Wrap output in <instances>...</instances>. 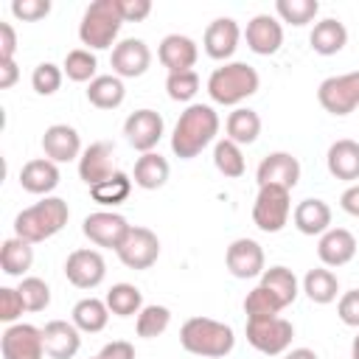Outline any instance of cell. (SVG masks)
Instances as JSON below:
<instances>
[{
	"label": "cell",
	"instance_id": "cell-24",
	"mask_svg": "<svg viewBox=\"0 0 359 359\" xmlns=\"http://www.w3.org/2000/svg\"><path fill=\"white\" fill-rule=\"evenodd\" d=\"M59 165L48 157H34L20 168V188L36 196H48L59 185Z\"/></svg>",
	"mask_w": 359,
	"mask_h": 359
},
{
	"label": "cell",
	"instance_id": "cell-15",
	"mask_svg": "<svg viewBox=\"0 0 359 359\" xmlns=\"http://www.w3.org/2000/svg\"><path fill=\"white\" fill-rule=\"evenodd\" d=\"M109 65H112V73L118 79H137L149 70L151 65V50L143 39L137 36H129V39H121L115 48H112V56H109Z\"/></svg>",
	"mask_w": 359,
	"mask_h": 359
},
{
	"label": "cell",
	"instance_id": "cell-50",
	"mask_svg": "<svg viewBox=\"0 0 359 359\" xmlns=\"http://www.w3.org/2000/svg\"><path fill=\"white\" fill-rule=\"evenodd\" d=\"M98 359H135V345L126 342V339H115V342H107L98 353Z\"/></svg>",
	"mask_w": 359,
	"mask_h": 359
},
{
	"label": "cell",
	"instance_id": "cell-3",
	"mask_svg": "<svg viewBox=\"0 0 359 359\" xmlns=\"http://www.w3.org/2000/svg\"><path fill=\"white\" fill-rule=\"evenodd\" d=\"M70 219V208L62 196H45L39 202H34L31 208L20 210L14 219V236L39 244L50 236H56Z\"/></svg>",
	"mask_w": 359,
	"mask_h": 359
},
{
	"label": "cell",
	"instance_id": "cell-7",
	"mask_svg": "<svg viewBox=\"0 0 359 359\" xmlns=\"http://www.w3.org/2000/svg\"><path fill=\"white\" fill-rule=\"evenodd\" d=\"M247 342L264 353V356H280L289 351L292 339H294V325L289 320L278 317H266V320H247Z\"/></svg>",
	"mask_w": 359,
	"mask_h": 359
},
{
	"label": "cell",
	"instance_id": "cell-10",
	"mask_svg": "<svg viewBox=\"0 0 359 359\" xmlns=\"http://www.w3.org/2000/svg\"><path fill=\"white\" fill-rule=\"evenodd\" d=\"M129 227L132 224L115 210H95V213L84 216V222H81V233L95 247H107V250H118L121 241L126 238Z\"/></svg>",
	"mask_w": 359,
	"mask_h": 359
},
{
	"label": "cell",
	"instance_id": "cell-54",
	"mask_svg": "<svg viewBox=\"0 0 359 359\" xmlns=\"http://www.w3.org/2000/svg\"><path fill=\"white\" fill-rule=\"evenodd\" d=\"M351 359H359V334H356L353 342H351Z\"/></svg>",
	"mask_w": 359,
	"mask_h": 359
},
{
	"label": "cell",
	"instance_id": "cell-38",
	"mask_svg": "<svg viewBox=\"0 0 359 359\" xmlns=\"http://www.w3.org/2000/svg\"><path fill=\"white\" fill-rule=\"evenodd\" d=\"M62 70H65V76L70 79V81H76V84H90L98 73V59H95V53L93 50H87V48H73V50H67V56H65V62H62Z\"/></svg>",
	"mask_w": 359,
	"mask_h": 359
},
{
	"label": "cell",
	"instance_id": "cell-34",
	"mask_svg": "<svg viewBox=\"0 0 359 359\" xmlns=\"http://www.w3.org/2000/svg\"><path fill=\"white\" fill-rule=\"evenodd\" d=\"M261 286H264V289H269V292L283 303V309H286V306H292V303H294V297H297V292H300L297 275H294L289 266H283V264L264 269V275H261Z\"/></svg>",
	"mask_w": 359,
	"mask_h": 359
},
{
	"label": "cell",
	"instance_id": "cell-43",
	"mask_svg": "<svg viewBox=\"0 0 359 359\" xmlns=\"http://www.w3.org/2000/svg\"><path fill=\"white\" fill-rule=\"evenodd\" d=\"M165 93L171 101H191L199 93V76L196 70H182V73H168L165 79Z\"/></svg>",
	"mask_w": 359,
	"mask_h": 359
},
{
	"label": "cell",
	"instance_id": "cell-6",
	"mask_svg": "<svg viewBox=\"0 0 359 359\" xmlns=\"http://www.w3.org/2000/svg\"><path fill=\"white\" fill-rule=\"evenodd\" d=\"M292 191L278 188V185H261L258 196L252 202V222L264 233H280L289 224L292 213Z\"/></svg>",
	"mask_w": 359,
	"mask_h": 359
},
{
	"label": "cell",
	"instance_id": "cell-25",
	"mask_svg": "<svg viewBox=\"0 0 359 359\" xmlns=\"http://www.w3.org/2000/svg\"><path fill=\"white\" fill-rule=\"evenodd\" d=\"M325 165H328V174L342 180V182H356L359 180V143L351 140V137H342V140H334L328 146V154H325Z\"/></svg>",
	"mask_w": 359,
	"mask_h": 359
},
{
	"label": "cell",
	"instance_id": "cell-31",
	"mask_svg": "<svg viewBox=\"0 0 359 359\" xmlns=\"http://www.w3.org/2000/svg\"><path fill=\"white\" fill-rule=\"evenodd\" d=\"M126 98V87H123V79H118L115 73L109 76H95L90 84H87V101L98 109H118Z\"/></svg>",
	"mask_w": 359,
	"mask_h": 359
},
{
	"label": "cell",
	"instance_id": "cell-40",
	"mask_svg": "<svg viewBox=\"0 0 359 359\" xmlns=\"http://www.w3.org/2000/svg\"><path fill=\"white\" fill-rule=\"evenodd\" d=\"M280 311H283V303L269 289H264L261 283L252 292H247V297H244V314H247V320H266V317H278Z\"/></svg>",
	"mask_w": 359,
	"mask_h": 359
},
{
	"label": "cell",
	"instance_id": "cell-33",
	"mask_svg": "<svg viewBox=\"0 0 359 359\" xmlns=\"http://www.w3.org/2000/svg\"><path fill=\"white\" fill-rule=\"evenodd\" d=\"M303 292L311 303L317 306H328L337 300L339 294V280L337 275L328 269V266H317V269H309L306 278H303Z\"/></svg>",
	"mask_w": 359,
	"mask_h": 359
},
{
	"label": "cell",
	"instance_id": "cell-22",
	"mask_svg": "<svg viewBox=\"0 0 359 359\" xmlns=\"http://www.w3.org/2000/svg\"><path fill=\"white\" fill-rule=\"evenodd\" d=\"M317 255H320V261H323V266H345V264H351L353 261V255H356V236L351 233V230H345V227H331V230H325L323 236H320V241H317Z\"/></svg>",
	"mask_w": 359,
	"mask_h": 359
},
{
	"label": "cell",
	"instance_id": "cell-46",
	"mask_svg": "<svg viewBox=\"0 0 359 359\" xmlns=\"http://www.w3.org/2000/svg\"><path fill=\"white\" fill-rule=\"evenodd\" d=\"M22 311H25V303H22L20 292L11 289V286H0V320L11 325V323L20 320Z\"/></svg>",
	"mask_w": 359,
	"mask_h": 359
},
{
	"label": "cell",
	"instance_id": "cell-5",
	"mask_svg": "<svg viewBox=\"0 0 359 359\" xmlns=\"http://www.w3.org/2000/svg\"><path fill=\"white\" fill-rule=\"evenodd\" d=\"M123 25V14H121V3L118 0H93L79 22V39L81 45H87V50H107L115 48L118 34Z\"/></svg>",
	"mask_w": 359,
	"mask_h": 359
},
{
	"label": "cell",
	"instance_id": "cell-42",
	"mask_svg": "<svg viewBox=\"0 0 359 359\" xmlns=\"http://www.w3.org/2000/svg\"><path fill=\"white\" fill-rule=\"evenodd\" d=\"M17 292H20L22 303H25V311H45L50 306V286L36 275L20 278Z\"/></svg>",
	"mask_w": 359,
	"mask_h": 359
},
{
	"label": "cell",
	"instance_id": "cell-48",
	"mask_svg": "<svg viewBox=\"0 0 359 359\" xmlns=\"http://www.w3.org/2000/svg\"><path fill=\"white\" fill-rule=\"evenodd\" d=\"M123 22H140L151 14V0H118Z\"/></svg>",
	"mask_w": 359,
	"mask_h": 359
},
{
	"label": "cell",
	"instance_id": "cell-44",
	"mask_svg": "<svg viewBox=\"0 0 359 359\" xmlns=\"http://www.w3.org/2000/svg\"><path fill=\"white\" fill-rule=\"evenodd\" d=\"M62 79H65V70L53 62H39L31 73V87L39 93V95H53L59 87H62Z\"/></svg>",
	"mask_w": 359,
	"mask_h": 359
},
{
	"label": "cell",
	"instance_id": "cell-49",
	"mask_svg": "<svg viewBox=\"0 0 359 359\" xmlns=\"http://www.w3.org/2000/svg\"><path fill=\"white\" fill-rule=\"evenodd\" d=\"M17 50V31L11 22H0V62L14 59Z\"/></svg>",
	"mask_w": 359,
	"mask_h": 359
},
{
	"label": "cell",
	"instance_id": "cell-20",
	"mask_svg": "<svg viewBox=\"0 0 359 359\" xmlns=\"http://www.w3.org/2000/svg\"><path fill=\"white\" fill-rule=\"evenodd\" d=\"M157 59L168 73H182V70H194L196 59H199V48L191 36L185 34H168L160 39L157 48Z\"/></svg>",
	"mask_w": 359,
	"mask_h": 359
},
{
	"label": "cell",
	"instance_id": "cell-16",
	"mask_svg": "<svg viewBox=\"0 0 359 359\" xmlns=\"http://www.w3.org/2000/svg\"><path fill=\"white\" fill-rule=\"evenodd\" d=\"M224 264H227V272L238 280H247V278H258L264 275V250L255 238H236L230 241L227 252H224Z\"/></svg>",
	"mask_w": 359,
	"mask_h": 359
},
{
	"label": "cell",
	"instance_id": "cell-14",
	"mask_svg": "<svg viewBox=\"0 0 359 359\" xmlns=\"http://www.w3.org/2000/svg\"><path fill=\"white\" fill-rule=\"evenodd\" d=\"M255 180H258V188L261 185H278V188L292 191L300 182V160L292 151H269L258 163Z\"/></svg>",
	"mask_w": 359,
	"mask_h": 359
},
{
	"label": "cell",
	"instance_id": "cell-47",
	"mask_svg": "<svg viewBox=\"0 0 359 359\" xmlns=\"http://www.w3.org/2000/svg\"><path fill=\"white\" fill-rule=\"evenodd\" d=\"M337 317L345 325L359 328V289H351L337 300Z\"/></svg>",
	"mask_w": 359,
	"mask_h": 359
},
{
	"label": "cell",
	"instance_id": "cell-9",
	"mask_svg": "<svg viewBox=\"0 0 359 359\" xmlns=\"http://www.w3.org/2000/svg\"><path fill=\"white\" fill-rule=\"evenodd\" d=\"M121 264L129 269H149L160 258V238L149 227H129L126 238L115 250Z\"/></svg>",
	"mask_w": 359,
	"mask_h": 359
},
{
	"label": "cell",
	"instance_id": "cell-19",
	"mask_svg": "<svg viewBox=\"0 0 359 359\" xmlns=\"http://www.w3.org/2000/svg\"><path fill=\"white\" fill-rule=\"evenodd\" d=\"M247 48L258 56H272L280 50L283 45V25L278 17L272 14H255L250 22H247Z\"/></svg>",
	"mask_w": 359,
	"mask_h": 359
},
{
	"label": "cell",
	"instance_id": "cell-45",
	"mask_svg": "<svg viewBox=\"0 0 359 359\" xmlns=\"http://www.w3.org/2000/svg\"><path fill=\"white\" fill-rule=\"evenodd\" d=\"M11 14L22 22H36L50 14V0H11Z\"/></svg>",
	"mask_w": 359,
	"mask_h": 359
},
{
	"label": "cell",
	"instance_id": "cell-8",
	"mask_svg": "<svg viewBox=\"0 0 359 359\" xmlns=\"http://www.w3.org/2000/svg\"><path fill=\"white\" fill-rule=\"evenodd\" d=\"M317 101L325 112H331L337 118L351 115L359 107V70L323 79L317 87Z\"/></svg>",
	"mask_w": 359,
	"mask_h": 359
},
{
	"label": "cell",
	"instance_id": "cell-36",
	"mask_svg": "<svg viewBox=\"0 0 359 359\" xmlns=\"http://www.w3.org/2000/svg\"><path fill=\"white\" fill-rule=\"evenodd\" d=\"M104 300H107L109 314L115 317H132V314H140L143 309V292L132 283H115Z\"/></svg>",
	"mask_w": 359,
	"mask_h": 359
},
{
	"label": "cell",
	"instance_id": "cell-17",
	"mask_svg": "<svg viewBox=\"0 0 359 359\" xmlns=\"http://www.w3.org/2000/svg\"><path fill=\"white\" fill-rule=\"evenodd\" d=\"M115 174V146L109 140L90 143L79 157V177L93 188Z\"/></svg>",
	"mask_w": 359,
	"mask_h": 359
},
{
	"label": "cell",
	"instance_id": "cell-18",
	"mask_svg": "<svg viewBox=\"0 0 359 359\" xmlns=\"http://www.w3.org/2000/svg\"><path fill=\"white\" fill-rule=\"evenodd\" d=\"M238 39H241V28L233 17H216L208 28H205V36H202V48L210 59L216 62H227L236 48H238Z\"/></svg>",
	"mask_w": 359,
	"mask_h": 359
},
{
	"label": "cell",
	"instance_id": "cell-32",
	"mask_svg": "<svg viewBox=\"0 0 359 359\" xmlns=\"http://www.w3.org/2000/svg\"><path fill=\"white\" fill-rule=\"evenodd\" d=\"M70 323L84 331V334H98L107 328L109 323V309H107V300H98V297H81L73 311H70Z\"/></svg>",
	"mask_w": 359,
	"mask_h": 359
},
{
	"label": "cell",
	"instance_id": "cell-53",
	"mask_svg": "<svg viewBox=\"0 0 359 359\" xmlns=\"http://www.w3.org/2000/svg\"><path fill=\"white\" fill-rule=\"evenodd\" d=\"M283 359H320V356L311 348H292V351L283 353Z\"/></svg>",
	"mask_w": 359,
	"mask_h": 359
},
{
	"label": "cell",
	"instance_id": "cell-28",
	"mask_svg": "<svg viewBox=\"0 0 359 359\" xmlns=\"http://www.w3.org/2000/svg\"><path fill=\"white\" fill-rule=\"evenodd\" d=\"M168 174H171V165L163 154L157 151H146L135 160V171H132V182L143 191H157L168 182Z\"/></svg>",
	"mask_w": 359,
	"mask_h": 359
},
{
	"label": "cell",
	"instance_id": "cell-1",
	"mask_svg": "<svg viewBox=\"0 0 359 359\" xmlns=\"http://www.w3.org/2000/svg\"><path fill=\"white\" fill-rule=\"evenodd\" d=\"M219 135V115L210 104H191L174 132H171V151L180 160H194L205 146L213 143V137Z\"/></svg>",
	"mask_w": 359,
	"mask_h": 359
},
{
	"label": "cell",
	"instance_id": "cell-55",
	"mask_svg": "<svg viewBox=\"0 0 359 359\" xmlns=\"http://www.w3.org/2000/svg\"><path fill=\"white\" fill-rule=\"evenodd\" d=\"M93 359H98V356H93Z\"/></svg>",
	"mask_w": 359,
	"mask_h": 359
},
{
	"label": "cell",
	"instance_id": "cell-26",
	"mask_svg": "<svg viewBox=\"0 0 359 359\" xmlns=\"http://www.w3.org/2000/svg\"><path fill=\"white\" fill-rule=\"evenodd\" d=\"M292 222L303 236H323L325 230H331V208H328V202L309 196L294 205Z\"/></svg>",
	"mask_w": 359,
	"mask_h": 359
},
{
	"label": "cell",
	"instance_id": "cell-11",
	"mask_svg": "<svg viewBox=\"0 0 359 359\" xmlns=\"http://www.w3.org/2000/svg\"><path fill=\"white\" fill-rule=\"evenodd\" d=\"M0 351L3 359H42L45 356L42 328L31 323H11L0 337Z\"/></svg>",
	"mask_w": 359,
	"mask_h": 359
},
{
	"label": "cell",
	"instance_id": "cell-21",
	"mask_svg": "<svg viewBox=\"0 0 359 359\" xmlns=\"http://www.w3.org/2000/svg\"><path fill=\"white\" fill-rule=\"evenodd\" d=\"M42 151L48 160H53L56 165L59 163H70V160H79L81 157V137L73 126L67 123H53L45 129L42 135Z\"/></svg>",
	"mask_w": 359,
	"mask_h": 359
},
{
	"label": "cell",
	"instance_id": "cell-27",
	"mask_svg": "<svg viewBox=\"0 0 359 359\" xmlns=\"http://www.w3.org/2000/svg\"><path fill=\"white\" fill-rule=\"evenodd\" d=\"M309 45L320 56L339 53L348 45V28H345V22H339L337 17H325V20L314 22V28L309 34Z\"/></svg>",
	"mask_w": 359,
	"mask_h": 359
},
{
	"label": "cell",
	"instance_id": "cell-30",
	"mask_svg": "<svg viewBox=\"0 0 359 359\" xmlns=\"http://www.w3.org/2000/svg\"><path fill=\"white\" fill-rule=\"evenodd\" d=\"M224 132H227V140L238 146H250L261 135V115L250 107H236L224 121Z\"/></svg>",
	"mask_w": 359,
	"mask_h": 359
},
{
	"label": "cell",
	"instance_id": "cell-41",
	"mask_svg": "<svg viewBox=\"0 0 359 359\" xmlns=\"http://www.w3.org/2000/svg\"><path fill=\"white\" fill-rule=\"evenodd\" d=\"M275 11L280 17V22H289L294 28L311 22L320 11V3L317 0H278L275 3Z\"/></svg>",
	"mask_w": 359,
	"mask_h": 359
},
{
	"label": "cell",
	"instance_id": "cell-51",
	"mask_svg": "<svg viewBox=\"0 0 359 359\" xmlns=\"http://www.w3.org/2000/svg\"><path fill=\"white\" fill-rule=\"evenodd\" d=\"M339 208H342L348 216H356V219H359V182H353V185H348V188L342 191Z\"/></svg>",
	"mask_w": 359,
	"mask_h": 359
},
{
	"label": "cell",
	"instance_id": "cell-37",
	"mask_svg": "<svg viewBox=\"0 0 359 359\" xmlns=\"http://www.w3.org/2000/svg\"><path fill=\"white\" fill-rule=\"evenodd\" d=\"M213 165H216L219 174H224V177H230V180L244 177L247 163H244V151H241V146L233 143V140H227V137L216 140V146H213Z\"/></svg>",
	"mask_w": 359,
	"mask_h": 359
},
{
	"label": "cell",
	"instance_id": "cell-35",
	"mask_svg": "<svg viewBox=\"0 0 359 359\" xmlns=\"http://www.w3.org/2000/svg\"><path fill=\"white\" fill-rule=\"evenodd\" d=\"M129 194H132V177L123 174V171H115L109 180H104V182H98V185L90 188L93 202H98L104 208H115V205L126 202Z\"/></svg>",
	"mask_w": 359,
	"mask_h": 359
},
{
	"label": "cell",
	"instance_id": "cell-39",
	"mask_svg": "<svg viewBox=\"0 0 359 359\" xmlns=\"http://www.w3.org/2000/svg\"><path fill=\"white\" fill-rule=\"evenodd\" d=\"M168 325H171V311H168V306H157V303L143 306L135 320V331L143 339H154V337L165 334Z\"/></svg>",
	"mask_w": 359,
	"mask_h": 359
},
{
	"label": "cell",
	"instance_id": "cell-2",
	"mask_svg": "<svg viewBox=\"0 0 359 359\" xmlns=\"http://www.w3.org/2000/svg\"><path fill=\"white\" fill-rule=\"evenodd\" d=\"M180 345L202 359H222L233 351L236 334L227 323H219L213 317H188L180 328Z\"/></svg>",
	"mask_w": 359,
	"mask_h": 359
},
{
	"label": "cell",
	"instance_id": "cell-12",
	"mask_svg": "<svg viewBox=\"0 0 359 359\" xmlns=\"http://www.w3.org/2000/svg\"><path fill=\"white\" fill-rule=\"evenodd\" d=\"M65 278L76 289H95L107 278V261L98 250H90V247L73 250L65 261Z\"/></svg>",
	"mask_w": 359,
	"mask_h": 359
},
{
	"label": "cell",
	"instance_id": "cell-13",
	"mask_svg": "<svg viewBox=\"0 0 359 359\" xmlns=\"http://www.w3.org/2000/svg\"><path fill=\"white\" fill-rule=\"evenodd\" d=\"M163 132H165L163 115L154 112V109H149V107L135 109V112L123 121V135H126L129 146L137 149V151H143V154H146V151H154V146L160 143Z\"/></svg>",
	"mask_w": 359,
	"mask_h": 359
},
{
	"label": "cell",
	"instance_id": "cell-29",
	"mask_svg": "<svg viewBox=\"0 0 359 359\" xmlns=\"http://www.w3.org/2000/svg\"><path fill=\"white\" fill-rule=\"evenodd\" d=\"M31 264H34V244L31 241H25L20 236H11V238L3 241V247H0V269H3V275L25 278Z\"/></svg>",
	"mask_w": 359,
	"mask_h": 359
},
{
	"label": "cell",
	"instance_id": "cell-4",
	"mask_svg": "<svg viewBox=\"0 0 359 359\" xmlns=\"http://www.w3.org/2000/svg\"><path fill=\"white\" fill-rule=\"evenodd\" d=\"M261 87V76L247 62H224L208 76V95L222 107H238Z\"/></svg>",
	"mask_w": 359,
	"mask_h": 359
},
{
	"label": "cell",
	"instance_id": "cell-52",
	"mask_svg": "<svg viewBox=\"0 0 359 359\" xmlns=\"http://www.w3.org/2000/svg\"><path fill=\"white\" fill-rule=\"evenodd\" d=\"M17 79H20V67H17V62H14V59L0 62V90L14 87V84H17Z\"/></svg>",
	"mask_w": 359,
	"mask_h": 359
},
{
	"label": "cell",
	"instance_id": "cell-23",
	"mask_svg": "<svg viewBox=\"0 0 359 359\" xmlns=\"http://www.w3.org/2000/svg\"><path fill=\"white\" fill-rule=\"evenodd\" d=\"M42 342L50 359H73L81 348V331L67 320H50L42 328Z\"/></svg>",
	"mask_w": 359,
	"mask_h": 359
}]
</instances>
